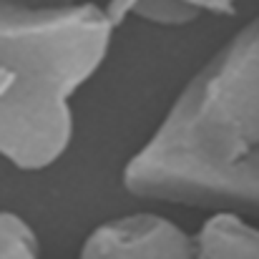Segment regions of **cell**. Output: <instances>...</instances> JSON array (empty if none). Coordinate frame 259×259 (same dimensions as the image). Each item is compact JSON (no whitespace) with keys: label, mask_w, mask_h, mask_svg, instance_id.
<instances>
[{"label":"cell","mask_w":259,"mask_h":259,"mask_svg":"<svg viewBox=\"0 0 259 259\" xmlns=\"http://www.w3.org/2000/svg\"><path fill=\"white\" fill-rule=\"evenodd\" d=\"M121 186L141 201L259 219V15L176 93Z\"/></svg>","instance_id":"1"},{"label":"cell","mask_w":259,"mask_h":259,"mask_svg":"<svg viewBox=\"0 0 259 259\" xmlns=\"http://www.w3.org/2000/svg\"><path fill=\"white\" fill-rule=\"evenodd\" d=\"M128 18L144 20L156 28H184L199 20L201 15L184 0H139L131 8Z\"/></svg>","instance_id":"6"},{"label":"cell","mask_w":259,"mask_h":259,"mask_svg":"<svg viewBox=\"0 0 259 259\" xmlns=\"http://www.w3.org/2000/svg\"><path fill=\"white\" fill-rule=\"evenodd\" d=\"M116 25L91 0H0V159L46 171L73 141V98L106 63Z\"/></svg>","instance_id":"2"},{"label":"cell","mask_w":259,"mask_h":259,"mask_svg":"<svg viewBox=\"0 0 259 259\" xmlns=\"http://www.w3.org/2000/svg\"><path fill=\"white\" fill-rule=\"evenodd\" d=\"M194 242L199 259H259V227L239 214H209Z\"/></svg>","instance_id":"4"},{"label":"cell","mask_w":259,"mask_h":259,"mask_svg":"<svg viewBox=\"0 0 259 259\" xmlns=\"http://www.w3.org/2000/svg\"><path fill=\"white\" fill-rule=\"evenodd\" d=\"M76 259H199L196 242L174 219L134 211L96 224Z\"/></svg>","instance_id":"3"},{"label":"cell","mask_w":259,"mask_h":259,"mask_svg":"<svg viewBox=\"0 0 259 259\" xmlns=\"http://www.w3.org/2000/svg\"><path fill=\"white\" fill-rule=\"evenodd\" d=\"M139 0H108L103 5V10L111 18V23L116 25V30L128 20L131 8ZM184 3L191 5L199 15H234L237 13V5H239V0H184Z\"/></svg>","instance_id":"7"},{"label":"cell","mask_w":259,"mask_h":259,"mask_svg":"<svg viewBox=\"0 0 259 259\" xmlns=\"http://www.w3.org/2000/svg\"><path fill=\"white\" fill-rule=\"evenodd\" d=\"M0 259H40V239L15 211H0Z\"/></svg>","instance_id":"5"}]
</instances>
